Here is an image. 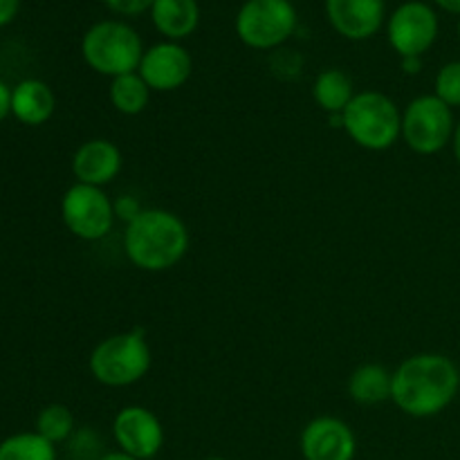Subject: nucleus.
Returning a JSON list of instances; mask_svg holds the SVG:
<instances>
[{
    "label": "nucleus",
    "mask_w": 460,
    "mask_h": 460,
    "mask_svg": "<svg viewBox=\"0 0 460 460\" xmlns=\"http://www.w3.org/2000/svg\"><path fill=\"white\" fill-rule=\"evenodd\" d=\"M460 371L452 358L416 353L398 364L391 380V400L411 418H434L456 400Z\"/></svg>",
    "instance_id": "obj_1"
},
{
    "label": "nucleus",
    "mask_w": 460,
    "mask_h": 460,
    "mask_svg": "<svg viewBox=\"0 0 460 460\" xmlns=\"http://www.w3.org/2000/svg\"><path fill=\"white\" fill-rule=\"evenodd\" d=\"M191 236L178 214L157 207H144L142 214L126 225L124 254L144 272H166L187 256Z\"/></svg>",
    "instance_id": "obj_2"
},
{
    "label": "nucleus",
    "mask_w": 460,
    "mask_h": 460,
    "mask_svg": "<svg viewBox=\"0 0 460 460\" xmlns=\"http://www.w3.org/2000/svg\"><path fill=\"white\" fill-rule=\"evenodd\" d=\"M341 119L350 142L364 151H389L402 137V111L398 103L377 90H362L349 103Z\"/></svg>",
    "instance_id": "obj_3"
},
{
    "label": "nucleus",
    "mask_w": 460,
    "mask_h": 460,
    "mask_svg": "<svg viewBox=\"0 0 460 460\" xmlns=\"http://www.w3.org/2000/svg\"><path fill=\"white\" fill-rule=\"evenodd\" d=\"M153 353L144 331L115 332L93 349L88 368L94 380L111 389L137 385L151 371Z\"/></svg>",
    "instance_id": "obj_4"
},
{
    "label": "nucleus",
    "mask_w": 460,
    "mask_h": 460,
    "mask_svg": "<svg viewBox=\"0 0 460 460\" xmlns=\"http://www.w3.org/2000/svg\"><path fill=\"white\" fill-rule=\"evenodd\" d=\"M81 57L102 76L130 75L142 63V36L121 21H99L81 39Z\"/></svg>",
    "instance_id": "obj_5"
},
{
    "label": "nucleus",
    "mask_w": 460,
    "mask_h": 460,
    "mask_svg": "<svg viewBox=\"0 0 460 460\" xmlns=\"http://www.w3.org/2000/svg\"><path fill=\"white\" fill-rule=\"evenodd\" d=\"M454 111L436 94H420L402 111V139L418 155H436L452 144Z\"/></svg>",
    "instance_id": "obj_6"
},
{
    "label": "nucleus",
    "mask_w": 460,
    "mask_h": 460,
    "mask_svg": "<svg viewBox=\"0 0 460 460\" xmlns=\"http://www.w3.org/2000/svg\"><path fill=\"white\" fill-rule=\"evenodd\" d=\"M296 30V9L290 0H247L236 13V34L247 48H281Z\"/></svg>",
    "instance_id": "obj_7"
},
{
    "label": "nucleus",
    "mask_w": 460,
    "mask_h": 460,
    "mask_svg": "<svg viewBox=\"0 0 460 460\" xmlns=\"http://www.w3.org/2000/svg\"><path fill=\"white\" fill-rule=\"evenodd\" d=\"M61 218L72 236L81 241H102L115 225V202L103 189L75 182L61 198Z\"/></svg>",
    "instance_id": "obj_8"
},
{
    "label": "nucleus",
    "mask_w": 460,
    "mask_h": 460,
    "mask_svg": "<svg viewBox=\"0 0 460 460\" xmlns=\"http://www.w3.org/2000/svg\"><path fill=\"white\" fill-rule=\"evenodd\" d=\"M386 36L400 58L422 57L438 39V16L422 0H409L391 13Z\"/></svg>",
    "instance_id": "obj_9"
},
{
    "label": "nucleus",
    "mask_w": 460,
    "mask_h": 460,
    "mask_svg": "<svg viewBox=\"0 0 460 460\" xmlns=\"http://www.w3.org/2000/svg\"><path fill=\"white\" fill-rule=\"evenodd\" d=\"M112 438L119 452L137 460H151L164 445V427L151 409L130 404L117 411L112 420Z\"/></svg>",
    "instance_id": "obj_10"
},
{
    "label": "nucleus",
    "mask_w": 460,
    "mask_h": 460,
    "mask_svg": "<svg viewBox=\"0 0 460 460\" xmlns=\"http://www.w3.org/2000/svg\"><path fill=\"white\" fill-rule=\"evenodd\" d=\"M137 72L151 93H173L191 79L193 58L184 45L164 40L144 49Z\"/></svg>",
    "instance_id": "obj_11"
},
{
    "label": "nucleus",
    "mask_w": 460,
    "mask_h": 460,
    "mask_svg": "<svg viewBox=\"0 0 460 460\" xmlns=\"http://www.w3.org/2000/svg\"><path fill=\"white\" fill-rule=\"evenodd\" d=\"M299 447L305 460H353L358 438L341 418L319 416L304 427Z\"/></svg>",
    "instance_id": "obj_12"
},
{
    "label": "nucleus",
    "mask_w": 460,
    "mask_h": 460,
    "mask_svg": "<svg viewBox=\"0 0 460 460\" xmlns=\"http://www.w3.org/2000/svg\"><path fill=\"white\" fill-rule=\"evenodd\" d=\"M332 30L349 40H367L385 25V0H326Z\"/></svg>",
    "instance_id": "obj_13"
},
{
    "label": "nucleus",
    "mask_w": 460,
    "mask_h": 460,
    "mask_svg": "<svg viewBox=\"0 0 460 460\" xmlns=\"http://www.w3.org/2000/svg\"><path fill=\"white\" fill-rule=\"evenodd\" d=\"M121 166H124V155L111 139H88L72 155V173L76 182L90 187L103 189L115 182L117 175L121 173Z\"/></svg>",
    "instance_id": "obj_14"
},
{
    "label": "nucleus",
    "mask_w": 460,
    "mask_h": 460,
    "mask_svg": "<svg viewBox=\"0 0 460 460\" xmlns=\"http://www.w3.org/2000/svg\"><path fill=\"white\" fill-rule=\"evenodd\" d=\"M57 108L52 88L40 79H25L12 88V115L25 126H43Z\"/></svg>",
    "instance_id": "obj_15"
},
{
    "label": "nucleus",
    "mask_w": 460,
    "mask_h": 460,
    "mask_svg": "<svg viewBox=\"0 0 460 460\" xmlns=\"http://www.w3.org/2000/svg\"><path fill=\"white\" fill-rule=\"evenodd\" d=\"M151 21L166 40H182L198 30L200 7L198 0H155L151 7Z\"/></svg>",
    "instance_id": "obj_16"
},
{
    "label": "nucleus",
    "mask_w": 460,
    "mask_h": 460,
    "mask_svg": "<svg viewBox=\"0 0 460 460\" xmlns=\"http://www.w3.org/2000/svg\"><path fill=\"white\" fill-rule=\"evenodd\" d=\"M391 380H394V373L382 364H362L349 377L350 400L364 404V407L386 402V400H391Z\"/></svg>",
    "instance_id": "obj_17"
},
{
    "label": "nucleus",
    "mask_w": 460,
    "mask_h": 460,
    "mask_svg": "<svg viewBox=\"0 0 460 460\" xmlns=\"http://www.w3.org/2000/svg\"><path fill=\"white\" fill-rule=\"evenodd\" d=\"M353 79L340 67L319 72L313 84V99L326 115H341L355 97Z\"/></svg>",
    "instance_id": "obj_18"
},
{
    "label": "nucleus",
    "mask_w": 460,
    "mask_h": 460,
    "mask_svg": "<svg viewBox=\"0 0 460 460\" xmlns=\"http://www.w3.org/2000/svg\"><path fill=\"white\" fill-rule=\"evenodd\" d=\"M108 99H111L112 108L119 115L135 117L146 111L148 102H151V88L139 76V72H130V75H121L111 79Z\"/></svg>",
    "instance_id": "obj_19"
},
{
    "label": "nucleus",
    "mask_w": 460,
    "mask_h": 460,
    "mask_svg": "<svg viewBox=\"0 0 460 460\" xmlns=\"http://www.w3.org/2000/svg\"><path fill=\"white\" fill-rule=\"evenodd\" d=\"M0 460H57V445L36 431H22L0 443Z\"/></svg>",
    "instance_id": "obj_20"
},
{
    "label": "nucleus",
    "mask_w": 460,
    "mask_h": 460,
    "mask_svg": "<svg viewBox=\"0 0 460 460\" xmlns=\"http://www.w3.org/2000/svg\"><path fill=\"white\" fill-rule=\"evenodd\" d=\"M75 431V416L66 404H48L36 416V434L48 438L52 445L67 443Z\"/></svg>",
    "instance_id": "obj_21"
},
{
    "label": "nucleus",
    "mask_w": 460,
    "mask_h": 460,
    "mask_svg": "<svg viewBox=\"0 0 460 460\" xmlns=\"http://www.w3.org/2000/svg\"><path fill=\"white\" fill-rule=\"evenodd\" d=\"M436 97L447 103L449 108H460V61L445 63L434 81Z\"/></svg>",
    "instance_id": "obj_22"
},
{
    "label": "nucleus",
    "mask_w": 460,
    "mask_h": 460,
    "mask_svg": "<svg viewBox=\"0 0 460 460\" xmlns=\"http://www.w3.org/2000/svg\"><path fill=\"white\" fill-rule=\"evenodd\" d=\"M67 443H70L67 452L72 454V458L75 460H99L103 456L102 438H99L97 431L90 429V427H84V429L75 431Z\"/></svg>",
    "instance_id": "obj_23"
},
{
    "label": "nucleus",
    "mask_w": 460,
    "mask_h": 460,
    "mask_svg": "<svg viewBox=\"0 0 460 460\" xmlns=\"http://www.w3.org/2000/svg\"><path fill=\"white\" fill-rule=\"evenodd\" d=\"M112 202H115L117 220H121V223H126V225L133 223V220L144 211L142 202H139L135 196H121Z\"/></svg>",
    "instance_id": "obj_24"
},
{
    "label": "nucleus",
    "mask_w": 460,
    "mask_h": 460,
    "mask_svg": "<svg viewBox=\"0 0 460 460\" xmlns=\"http://www.w3.org/2000/svg\"><path fill=\"white\" fill-rule=\"evenodd\" d=\"M103 3L115 13H121V16H139L146 9L151 12L155 0H103Z\"/></svg>",
    "instance_id": "obj_25"
},
{
    "label": "nucleus",
    "mask_w": 460,
    "mask_h": 460,
    "mask_svg": "<svg viewBox=\"0 0 460 460\" xmlns=\"http://www.w3.org/2000/svg\"><path fill=\"white\" fill-rule=\"evenodd\" d=\"M21 0H0V27L9 25L16 18Z\"/></svg>",
    "instance_id": "obj_26"
},
{
    "label": "nucleus",
    "mask_w": 460,
    "mask_h": 460,
    "mask_svg": "<svg viewBox=\"0 0 460 460\" xmlns=\"http://www.w3.org/2000/svg\"><path fill=\"white\" fill-rule=\"evenodd\" d=\"M12 115V88L0 81V124Z\"/></svg>",
    "instance_id": "obj_27"
},
{
    "label": "nucleus",
    "mask_w": 460,
    "mask_h": 460,
    "mask_svg": "<svg viewBox=\"0 0 460 460\" xmlns=\"http://www.w3.org/2000/svg\"><path fill=\"white\" fill-rule=\"evenodd\" d=\"M400 66L407 75H418L422 70V57H404L400 58Z\"/></svg>",
    "instance_id": "obj_28"
},
{
    "label": "nucleus",
    "mask_w": 460,
    "mask_h": 460,
    "mask_svg": "<svg viewBox=\"0 0 460 460\" xmlns=\"http://www.w3.org/2000/svg\"><path fill=\"white\" fill-rule=\"evenodd\" d=\"M434 3L438 4V7H443L445 12L458 13L460 16V0H434Z\"/></svg>",
    "instance_id": "obj_29"
},
{
    "label": "nucleus",
    "mask_w": 460,
    "mask_h": 460,
    "mask_svg": "<svg viewBox=\"0 0 460 460\" xmlns=\"http://www.w3.org/2000/svg\"><path fill=\"white\" fill-rule=\"evenodd\" d=\"M452 148H454V157H456V162H458V166H460V121L456 124V130H454Z\"/></svg>",
    "instance_id": "obj_30"
},
{
    "label": "nucleus",
    "mask_w": 460,
    "mask_h": 460,
    "mask_svg": "<svg viewBox=\"0 0 460 460\" xmlns=\"http://www.w3.org/2000/svg\"><path fill=\"white\" fill-rule=\"evenodd\" d=\"M99 460H137V458L128 456V454H124V452H119V449H117V452H108V454H103V456L99 458Z\"/></svg>",
    "instance_id": "obj_31"
},
{
    "label": "nucleus",
    "mask_w": 460,
    "mask_h": 460,
    "mask_svg": "<svg viewBox=\"0 0 460 460\" xmlns=\"http://www.w3.org/2000/svg\"><path fill=\"white\" fill-rule=\"evenodd\" d=\"M202 460H227V458H223V456H209V458H202Z\"/></svg>",
    "instance_id": "obj_32"
},
{
    "label": "nucleus",
    "mask_w": 460,
    "mask_h": 460,
    "mask_svg": "<svg viewBox=\"0 0 460 460\" xmlns=\"http://www.w3.org/2000/svg\"><path fill=\"white\" fill-rule=\"evenodd\" d=\"M458 39H460V21H458Z\"/></svg>",
    "instance_id": "obj_33"
}]
</instances>
